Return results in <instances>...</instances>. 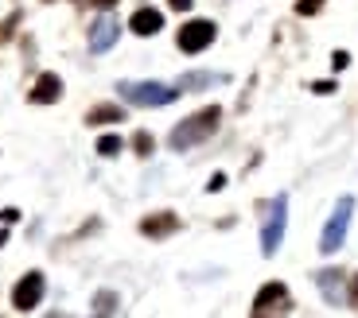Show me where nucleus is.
Masks as SVG:
<instances>
[{
    "mask_svg": "<svg viewBox=\"0 0 358 318\" xmlns=\"http://www.w3.org/2000/svg\"><path fill=\"white\" fill-rule=\"evenodd\" d=\"M218 121H222V109H218V105H206V109H199V113H191L187 121H179L176 128H171L168 144H171L176 151H187V148H195V144H203V140H210V136H215Z\"/></svg>",
    "mask_w": 358,
    "mask_h": 318,
    "instance_id": "obj_1",
    "label": "nucleus"
},
{
    "mask_svg": "<svg viewBox=\"0 0 358 318\" xmlns=\"http://www.w3.org/2000/svg\"><path fill=\"white\" fill-rule=\"evenodd\" d=\"M117 93H121V101L141 105V109H160V105H171L179 98V89L164 86V82H121Z\"/></svg>",
    "mask_w": 358,
    "mask_h": 318,
    "instance_id": "obj_2",
    "label": "nucleus"
},
{
    "mask_svg": "<svg viewBox=\"0 0 358 318\" xmlns=\"http://www.w3.org/2000/svg\"><path fill=\"white\" fill-rule=\"evenodd\" d=\"M285 225H288V198L277 195L265 210V221H261V257H277L280 241H285Z\"/></svg>",
    "mask_w": 358,
    "mask_h": 318,
    "instance_id": "obj_3",
    "label": "nucleus"
},
{
    "mask_svg": "<svg viewBox=\"0 0 358 318\" xmlns=\"http://www.w3.org/2000/svg\"><path fill=\"white\" fill-rule=\"evenodd\" d=\"M350 210H355V198L343 195L339 202H335L327 225H323V237H320L323 252H339V248H343V237H347V225H350Z\"/></svg>",
    "mask_w": 358,
    "mask_h": 318,
    "instance_id": "obj_4",
    "label": "nucleus"
},
{
    "mask_svg": "<svg viewBox=\"0 0 358 318\" xmlns=\"http://www.w3.org/2000/svg\"><path fill=\"white\" fill-rule=\"evenodd\" d=\"M253 318H288V287L285 283H265L253 299Z\"/></svg>",
    "mask_w": 358,
    "mask_h": 318,
    "instance_id": "obj_5",
    "label": "nucleus"
},
{
    "mask_svg": "<svg viewBox=\"0 0 358 318\" xmlns=\"http://www.w3.org/2000/svg\"><path fill=\"white\" fill-rule=\"evenodd\" d=\"M176 43H179V51H187V54L206 51V47L215 43V24L210 20H187V24L179 27Z\"/></svg>",
    "mask_w": 358,
    "mask_h": 318,
    "instance_id": "obj_6",
    "label": "nucleus"
},
{
    "mask_svg": "<svg viewBox=\"0 0 358 318\" xmlns=\"http://www.w3.org/2000/svg\"><path fill=\"white\" fill-rule=\"evenodd\" d=\"M43 275L39 272H27L24 280L16 283V292H12V307L16 310H31V307H39V299H43Z\"/></svg>",
    "mask_w": 358,
    "mask_h": 318,
    "instance_id": "obj_7",
    "label": "nucleus"
},
{
    "mask_svg": "<svg viewBox=\"0 0 358 318\" xmlns=\"http://www.w3.org/2000/svg\"><path fill=\"white\" fill-rule=\"evenodd\" d=\"M59 98H63V78L59 74H39L36 86H31V101L36 105H55Z\"/></svg>",
    "mask_w": 358,
    "mask_h": 318,
    "instance_id": "obj_8",
    "label": "nucleus"
},
{
    "mask_svg": "<svg viewBox=\"0 0 358 318\" xmlns=\"http://www.w3.org/2000/svg\"><path fill=\"white\" fill-rule=\"evenodd\" d=\"M117 43V20L106 16L94 24V31H90V51H109V47Z\"/></svg>",
    "mask_w": 358,
    "mask_h": 318,
    "instance_id": "obj_9",
    "label": "nucleus"
},
{
    "mask_svg": "<svg viewBox=\"0 0 358 318\" xmlns=\"http://www.w3.org/2000/svg\"><path fill=\"white\" fill-rule=\"evenodd\" d=\"M129 27H133L136 36H156V31L164 27V16L156 8H136L133 20H129Z\"/></svg>",
    "mask_w": 358,
    "mask_h": 318,
    "instance_id": "obj_10",
    "label": "nucleus"
},
{
    "mask_svg": "<svg viewBox=\"0 0 358 318\" xmlns=\"http://www.w3.org/2000/svg\"><path fill=\"white\" fill-rule=\"evenodd\" d=\"M179 225L176 213H156V218H144L141 221V233L144 237H164V233H171Z\"/></svg>",
    "mask_w": 358,
    "mask_h": 318,
    "instance_id": "obj_11",
    "label": "nucleus"
},
{
    "mask_svg": "<svg viewBox=\"0 0 358 318\" xmlns=\"http://www.w3.org/2000/svg\"><path fill=\"white\" fill-rule=\"evenodd\" d=\"M121 116H125V113H121L117 105H94L86 121H90V124H113V121H121Z\"/></svg>",
    "mask_w": 358,
    "mask_h": 318,
    "instance_id": "obj_12",
    "label": "nucleus"
},
{
    "mask_svg": "<svg viewBox=\"0 0 358 318\" xmlns=\"http://www.w3.org/2000/svg\"><path fill=\"white\" fill-rule=\"evenodd\" d=\"M339 275L343 272H335V268H331V272H320V287L327 292V299H331V303H339Z\"/></svg>",
    "mask_w": 358,
    "mask_h": 318,
    "instance_id": "obj_13",
    "label": "nucleus"
},
{
    "mask_svg": "<svg viewBox=\"0 0 358 318\" xmlns=\"http://www.w3.org/2000/svg\"><path fill=\"white\" fill-rule=\"evenodd\" d=\"M113 303H117L113 292H101L98 295V315H94V318H109V315H113Z\"/></svg>",
    "mask_w": 358,
    "mask_h": 318,
    "instance_id": "obj_14",
    "label": "nucleus"
},
{
    "mask_svg": "<svg viewBox=\"0 0 358 318\" xmlns=\"http://www.w3.org/2000/svg\"><path fill=\"white\" fill-rule=\"evenodd\" d=\"M98 151H101V156H117V151H121V140H117V136H101Z\"/></svg>",
    "mask_w": 358,
    "mask_h": 318,
    "instance_id": "obj_15",
    "label": "nucleus"
},
{
    "mask_svg": "<svg viewBox=\"0 0 358 318\" xmlns=\"http://www.w3.org/2000/svg\"><path fill=\"white\" fill-rule=\"evenodd\" d=\"M133 148H136V156H152V136H148V132H136Z\"/></svg>",
    "mask_w": 358,
    "mask_h": 318,
    "instance_id": "obj_16",
    "label": "nucleus"
},
{
    "mask_svg": "<svg viewBox=\"0 0 358 318\" xmlns=\"http://www.w3.org/2000/svg\"><path fill=\"white\" fill-rule=\"evenodd\" d=\"M320 8H323V0H300V4H296L300 16H312V12H320Z\"/></svg>",
    "mask_w": 358,
    "mask_h": 318,
    "instance_id": "obj_17",
    "label": "nucleus"
},
{
    "mask_svg": "<svg viewBox=\"0 0 358 318\" xmlns=\"http://www.w3.org/2000/svg\"><path fill=\"white\" fill-rule=\"evenodd\" d=\"M206 82H215V74H187L179 86H206Z\"/></svg>",
    "mask_w": 358,
    "mask_h": 318,
    "instance_id": "obj_18",
    "label": "nucleus"
},
{
    "mask_svg": "<svg viewBox=\"0 0 358 318\" xmlns=\"http://www.w3.org/2000/svg\"><path fill=\"white\" fill-rule=\"evenodd\" d=\"M347 62H350L347 51H335V54H331V66H335V70H347Z\"/></svg>",
    "mask_w": 358,
    "mask_h": 318,
    "instance_id": "obj_19",
    "label": "nucleus"
},
{
    "mask_svg": "<svg viewBox=\"0 0 358 318\" xmlns=\"http://www.w3.org/2000/svg\"><path fill=\"white\" fill-rule=\"evenodd\" d=\"M315 93H335V82H315Z\"/></svg>",
    "mask_w": 358,
    "mask_h": 318,
    "instance_id": "obj_20",
    "label": "nucleus"
},
{
    "mask_svg": "<svg viewBox=\"0 0 358 318\" xmlns=\"http://www.w3.org/2000/svg\"><path fill=\"white\" fill-rule=\"evenodd\" d=\"M168 4H171L176 12H187V8H191V0H168Z\"/></svg>",
    "mask_w": 358,
    "mask_h": 318,
    "instance_id": "obj_21",
    "label": "nucleus"
},
{
    "mask_svg": "<svg viewBox=\"0 0 358 318\" xmlns=\"http://www.w3.org/2000/svg\"><path fill=\"white\" fill-rule=\"evenodd\" d=\"M94 4H101V8H113L117 0H94Z\"/></svg>",
    "mask_w": 358,
    "mask_h": 318,
    "instance_id": "obj_22",
    "label": "nucleus"
},
{
    "mask_svg": "<svg viewBox=\"0 0 358 318\" xmlns=\"http://www.w3.org/2000/svg\"><path fill=\"white\" fill-rule=\"evenodd\" d=\"M355 295H358V275H355Z\"/></svg>",
    "mask_w": 358,
    "mask_h": 318,
    "instance_id": "obj_23",
    "label": "nucleus"
},
{
    "mask_svg": "<svg viewBox=\"0 0 358 318\" xmlns=\"http://www.w3.org/2000/svg\"><path fill=\"white\" fill-rule=\"evenodd\" d=\"M0 245H4V229H0Z\"/></svg>",
    "mask_w": 358,
    "mask_h": 318,
    "instance_id": "obj_24",
    "label": "nucleus"
}]
</instances>
